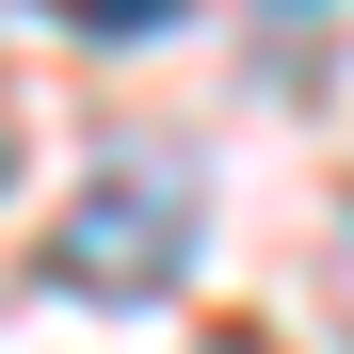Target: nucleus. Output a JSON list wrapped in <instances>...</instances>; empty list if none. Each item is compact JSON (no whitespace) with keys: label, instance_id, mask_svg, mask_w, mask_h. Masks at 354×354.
Segmentation results:
<instances>
[{"label":"nucleus","instance_id":"obj_1","mask_svg":"<svg viewBox=\"0 0 354 354\" xmlns=\"http://www.w3.org/2000/svg\"><path fill=\"white\" fill-rule=\"evenodd\" d=\"M48 274L97 290V306H161V290L194 274V161H161V145L97 161V177H81V209L48 225Z\"/></svg>","mask_w":354,"mask_h":354},{"label":"nucleus","instance_id":"obj_2","mask_svg":"<svg viewBox=\"0 0 354 354\" xmlns=\"http://www.w3.org/2000/svg\"><path fill=\"white\" fill-rule=\"evenodd\" d=\"M81 32H113V48H145V32H177V0H65Z\"/></svg>","mask_w":354,"mask_h":354},{"label":"nucleus","instance_id":"obj_3","mask_svg":"<svg viewBox=\"0 0 354 354\" xmlns=\"http://www.w3.org/2000/svg\"><path fill=\"white\" fill-rule=\"evenodd\" d=\"M0 177H17V113H0Z\"/></svg>","mask_w":354,"mask_h":354},{"label":"nucleus","instance_id":"obj_4","mask_svg":"<svg viewBox=\"0 0 354 354\" xmlns=\"http://www.w3.org/2000/svg\"><path fill=\"white\" fill-rule=\"evenodd\" d=\"M338 306H354V242H338Z\"/></svg>","mask_w":354,"mask_h":354},{"label":"nucleus","instance_id":"obj_5","mask_svg":"<svg viewBox=\"0 0 354 354\" xmlns=\"http://www.w3.org/2000/svg\"><path fill=\"white\" fill-rule=\"evenodd\" d=\"M0 17H17V0H0Z\"/></svg>","mask_w":354,"mask_h":354}]
</instances>
